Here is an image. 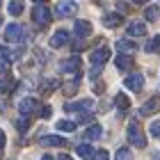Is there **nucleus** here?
I'll return each instance as SVG.
<instances>
[{
    "mask_svg": "<svg viewBox=\"0 0 160 160\" xmlns=\"http://www.w3.org/2000/svg\"><path fill=\"white\" fill-rule=\"evenodd\" d=\"M126 137H128V142L133 144L135 149H144V147H147V137H144L142 128H140V121H135V119L128 123V128H126Z\"/></svg>",
    "mask_w": 160,
    "mask_h": 160,
    "instance_id": "nucleus-1",
    "label": "nucleus"
},
{
    "mask_svg": "<svg viewBox=\"0 0 160 160\" xmlns=\"http://www.w3.org/2000/svg\"><path fill=\"white\" fill-rule=\"evenodd\" d=\"M32 21H34L39 28H46L50 21H53V14H50V9H48L46 5H34V9H32Z\"/></svg>",
    "mask_w": 160,
    "mask_h": 160,
    "instance_id": "nucleus-2",
    "label": "nucleus"
},
{
    "mask_svg": "<svg viewBox=\"0 0 160 160\" xmlns=\"http://www.w3.org/2000/svg\"><path fill=\"white\" fill-rule=\"evenodd\" d=\"M23 37H25L23 25H18V23H9V25H7V30H5V41L18 43V41H23Z\"/></svg>",
    "mask_w": 160,
    "mask_h": 160,
    "instance_id": "nucleus-3",
    "label": "nucleus"
},
{
    "mask_svg": "<svg viewBox=\"0 0 160 160\" xmlns=\"http://www.w3.org/2000/svg\"><path fill=\"white\" fill-rule=\"evenodd\" d=\"M78 12V5L73 2V0H60L55 7V14L60 18H69V16H73V14Z\"/></svg>",
    "mask_w": 160,
    "mask_h": 160,
    "instance_id": "nucleus-4",
    "label": "nucleus"
},
{
    "mask_svg": "<svg viewBox=\"0 0 160 160\" xmlns=\"http://www.w3.org/2000/svg\"><path fill=\"white\" fill-rule=\"evenodd\" d=\"M80 67H82L80 57L73 55V57H69V60H64V62H62V73H73V76L78 78V76H80Z\"/></svg>",
    "mask_w": 160,
    "mask_h": 160,
    "instance_id": "nucleus-5",
    "label": "nucleus"
},
{
    "mask_svg": "<svg viewBox=\"0 0 160 160\" xmlns=\"http://www.w3.org/2000/svg\"><path fill=\"white\" fill-rule=\"evenodd\" d=\"M64 110L67 112H92L94 110V101L92 98H82V101H78V103H67Z\"/></svg>",
    "mask_w": 160,
    "mask_h": 160,
    "instance_id": "nucleus-6",
    "label": "nucleus"
},
{
    "mask_svg": "<svg viewBox=\"0 0 160 160\" xmlns=\"http://www.w3.org/2000/svg\"><path fill=\"white\" fill-rule=\"evenodd\" d=\"M123 85H126V89L137 94V92H142V87H144V76L142 73H130V76H126Z\"/></svg>",
    "mask_w": 160,
    "mask_h": 160,
    "instance_id": "nucleus-7",
    "label": "nucleus"
},
{
    "mask_svg": "<svg viewBox=\"0 0 160 160\" xmlns=\"http://www.w3.org/2000/svg\"><path fill=\"white\" fill-rule=\"evenodd\" d=\"M158 110H160V96H151L147 103L140 108V114L142 117H151V114H156Z\"/></svg>",
    "mask_w": 160,
    "mask_h": 160,
    "instance_id": "nucleus-8",
    "label": "nucleus"
},
{
    "mask_svg": "<svg viewBox=\"0 0 160 160\" xmlns=\"http://www.w3.org/2000/svg\"><path fill=\"white\" fill-rule=\"evenodd\" d=\"M37 110H39V103H37L34 98H30V96L23 98V101L18 103V112L23 114V117H30V114H34Z\"/></svg>",
    "mask_w": 160,
    "mask_h": 160,
    "instance_id": "nucleus-9",
    "label": "nucleus"
},
{
    "mask_svg": "<svg viewBox=\"0 0 160 160\" xmlns=\"http://www.w3.org/2000/svg\"><path fill=\"white\" fill-rule=\"evenodd\" d=\"M89 60H92L94 67H103V64L110 60V48H105V46H103V48H96V50L92 53Z\"/></svg>",
    "mask_w": 160,
    "mask_h": 160,
    "instance_id": "nucleus-10",
    "label": "nucleus"
},
{
    "mask_svg": "<svg viewBox=\"0 0 160 160\" xmlns=\"http://www.w3.org/2000/svg\"><path fill=\"white\" fill-rule=\"evenodd\" d=\"M69 32L67 30H57L53 37H50V48H62V46H67L69 43Z\"/></svg>",
    "mask_w": 160,
    "mask_h": 160,
    "instance_id": "nucleus-11",
    "label": "nucleus"
},
{
    "mask_svg": "<svg viewBox=\"0 0 160 160\" xmlns=\"http://www.w3.org/2000/svg\"><path fill=\"white\" fill-rule=\"evenodd\" d=\"M73 32H76V37H80V39L89 37V34H92V23H89V21H76Z\"/></svg>",
    "mask_w": 160,
    "mask_h": 160,
    "instance_id": "nucleus-12",
    "label": "nucleus"
},
{
    "mask_svg": "<svg viewBox=\"0 0 160 160\" xmlns=\"http://www.w3.org/2000/svg\"><path fill=\"white\" fill-rule=\"evenodd\" d=\"M114 64H117V69L119 71H128L130 67H133V57H130V55H126V53H119L117 57H114Z\"/></svg>",
    "mask_w": 160,
    "mask_h": 160,
    "instance_id": "nucleus-13",
    "label": "nucleus"
},
{
    "mask_svg": "<svg viewBox=\"0 0 160 160\" xmlns=\"http://www.w3.org/2000/svg\"><path fill=\"white\" fill-rule=\"evenodd\" d=\"M39 144H41V147H64L67 140H62L60 135H43L39 140Z\"/></svg>",
    "mask_w": 160,
    "mask_h": 160,
    "instance_id": "nucleus-14",
    "label": "nucleus"
},
{
    "mask_svg": "<svg viewBox=\"0 0 160 160\" xmlns=\"http://www.w3.org/2000/svg\"><path fill=\"white\" fill-rule=\"evenodd\" d=\"M128 34L130 37H144L147 34V25L140 23V21H133V23H128Z\"/></svg>",
    "mask_w": 160,
    "mask_h": 160,
    "instance_id": "nucleus-15",
    "label": "nucleus"
},
{
    "mask_svg": "<svg viewBox=\"0 0 160 160\" xmlns=\"http://www.w3.org/2000/svg\"><path fill=\"white\" fill-rule=\"evenodd\" d=\"M121 21H123V16L117 14V12H114V14H105V16H103V25L105 28H119Z\"/></svg>",
    "mask_w": 160,
    "mask_h": 160,
    "instance_id": "nucleus-16",
    "label": "nucleus"
},
{
    "mask_svg": "<svg viewBox=\"0 0 160 160\" xmlns=\"http://www.w3.org/2000/svg\"><path fill=\"white\" fill-rule=\"evenodd\" d=\"M76 153H78L80 158H82V160H92L96 151H94V149L89 147V144H78V147H76Z\"/></svg>",
    "mask_w": 160,
    "mask_h": 160,
    "instance_id": "nucleus-17",
    "label": "nucleus"
},
{
    "mask_svg": "<svg viewBox=\"0 0 160 160\" xmlns=\"http://www.w3.org/2000/svg\"><path fill=\"white\" fill-rule=\"evenodd\" d=\"M57 87H60V80L48 78V80H43V82H41V94H43V96H48V94H50V92H55Z\"/></svg>",
    "mask_w": 160,
    "mask_h": 160,
    "instance_id": "nucleus-18",
    "label": "nucleus"
},
{
    "mask_svg": "<svg viewBox=\"0 0 160 160\" xmlns=\"http://www.w3.org/2000/svg\"><path fill=\"white\" fill-rule=\"evenodd\" d=\"M101 133H103V128H101L98 123H94V126H89V128H87L85 140H87V142H94V140H98V137H101Z\"/></svg>",
    "mask_w": 160,
    "mask_h": 160,
    "instance_id": "nucleus-19",
    "label": "nucleus"
},
{
    "mask_svg": "<svg viewBox=\"0 0 160 160\" xmlns=\"http://www.w3.org/2000/svg\"><path fill=\"white\" fill-rule=\"evenodd\" d=\"M117 48L121 50V53L130 55V53H133V50H135L137 46H135V41H130V39H119V41H117Z\"/></svg>",
    "mask_w": 160,
    "mask_h": 160,
    "instance_id": "nucleus-20",
    "label": "nucleus"
},
{
    "mask_svg": "<svg viewBox=\"0 0 160 160\" xmlns=\"http://www.w3.org/2000/svg\"><path fill=\"white\" fill-rule=\"evenodd\" d=\"M144 18L147 21H158L160 18V7L158 5H149L147 9H144Z\"/></svg>",
    "mask_w": 160,
    "mask_h": 160,
    "instance_id": "nucleus-21",
    "label": "nucleus"
},
{
    "mask_svg": "<svg viewBox=\"0 0 160 160\" xmlns=\"http://www.w3.org/2000/svg\"><path fill=\"white\" fill-rule=\"evenodd\" d=\"M57 130H62V133H73V130H76V121H71V119L57 121Z\"/></svg>",
    "mask_w": 160,
    "mask_h": 160,
    "instance_id": "nucleus-22",
    "label": "nucleus"
},
{
    "mask_svg": "<svg viewBox=\"0 0 160 160\" xmlns=\"http://www.w3.org/2000/svg\"><path fill=\"white\" fill-rule=\"evenodd\" d=\"M144 50H147V53H160V34L153 37V39H149L147 46H144Z\"/></svg>",
    "mask_w": 160,
    "mask_h": 160,
    "instance_id": "nucleus-23",
    "label": "nucleus"
},
{
    "mask_svg": "<svg viewBox=\"0 0 160 160\" xmlns=\"http://www.w3.org/2000/svg\"><path fill=\"white\" fill-rule=\"evenodd\" d=\"M7 9H9L12 16H18V14H23V0H12Z\"/></svg>",
    "mask_w": 160,
    "mask_h": 160,
    "instance_id": "nucleus-24",
    "label": "nucleus"
},
{
    "mask_svg": "<svg viewBox=\"0 0 160 160\" xmlns=\"http://www.w3.org/2000/svg\"><path fill=\"white\" fill-rule=\"evenodd\" d=\"M28 128H30V119L21 114V119H16V130H18V133H25Z\"/></svg>",
    "mask_w": 160,
    "mask_h": 160,
    "instance_id": "nucleus-25",
    "label": "nucleus"
},
{
    "mask_svg": "<svg viewBox=\"0 0 160 160\" xmlns=\"http://www.w3.org/2000/svg\"><path fill=\"white\" fill-rule=\"evenodd\" d=\"M114 103H117V105L121 108V110H126V108L130 105V103H128V96H126V94H117V96H114Z\"/></svg>",
    "mask_w": 160,
    "mask_h": 160,
    "instance_id": "nucleus-26",
    "label": "nucleus"
},
{
    "mask_svg": "<svg viewBox=\"0 0 160 160\" xmlns=\"http://www.w3.org/2000/svg\"><path fill=\"white\" fill-rule=\"evenodd\" d=\"M78 92V80H73V82H67V87H64V94L67 96H71V94Z\"/></svg>",
    "mask_w": 160,
    "mask_h": 160,
    "instance_id": "nucleus-27",
    "label": "nucleus"
},
{
    "mask_svg": "<svg viewBox=\"0 0 160 160\" xmlns=\"http://www.w3.org/2000/svg\"><path fill=\"white\" fill-rule=\"evenodd\" d=\"M149 130H151V135H153L156 140H160V121H151Z\"/></svg>",
    "mask_w": 160,
    "mask_h": 160,
    "instance_id": "nucleus-28",
    "label": "nucleus"
},
{
    "mask_svg": "<svg viewBox=\"0 0 160 160\" xmlns=\"http://www.w3.org/2000/svg\"><path fill=\"white\" fill-rule=\"evenodd\" d=\"M12 87H14V80H12V78H7V80H2V82H0V94L9 92Z\"/></svg>",
    "mask_w": 160,
    "mask_h": 160,
    "instance_id": "nucleus-29",
    "label": "nucleus"
},
{
    "mask_svg": "<svg viewBox=\"0 0 160 160\" xmlns=\"http://www.w3.org/2000/svg\"><path fill=\"white\" fill-rule=\"evenodd\" d=\"M114 160H130V151L128 149H119L117 156H114Z\"/></svg>",
    "mask_w": 160,
    "mask_h": 160,
    "instance_id": "nucleus-30",
    "label": "nucleus"
},
{
    "mask_svg": "<svg viewBox=\"0 0 160 160\" xmlns=\"http://www.w3.org/2000/svg\"><path fill=\"white\" fill-rule=\"evenodd\" d=\"M78 121H80V123H92V121H94V117H92V112H80Z\"/></svg>",
    "mask_w": 160,
    "mask_h": 160,
    "instance_id": "nucleus-31",
    "label": "nucleus"
},
{
    "mask_svg": "<svg viewBox=\"0 0 160 160\" xmlns=\"http://www.w3.org/2000/svg\"><path fill=\"white\" fill-rule=\"evenodd\" d=\"M92 160H110V156H108V151L101 149V151H96V153H94V158H92Z\"/></svg>",
    "mask_w": 160,
    "mask_h": 160,
    "instance_id": "nucleus-32",
    "label": "nucleus"
},
{
    "mask_svg": "<svg viewBox=\"0 0 160 160\" xmlns=\"http://www.w3.org/2000/svg\"><path fill=\"white\" fill-rule=\"evenodd\" d=\"M37 114H39V117H43V119H46V117H50V108H48V105L39 108V110H37Z\"/></svg>",
    "mask_w": 160,
    "mask_h": 160,
    "instance_id": "nucleus-33",
    "label": "nucleus"
},
{
    "mask_svg": "<svg viewBox=\"0 0 160 160\" xmlns=\"http://www.w3.org/2000/svg\"><path fill=\"white\" fill-rule=\"evenodd\" d=\"M117 9H119L121 16H123V14H128V2H117Z\"/></svg>",
    "mask_w": 160,
    "mask_h": 160,
    "instance_id": "nucleus-34",
    "label": "nucleus"
},
{
    "mask_svg": "<svg viewBox=\"0 0 160 160\" xmlns=\"http://www.w3.org/2000/svg\"><path fill=\"white\" fill-rule=\"evenodd\" d=\"M94 92H96V94H103V92H105V85H103V82H96V85H94Z\"/></svg>",
    "mask_w": 160,
    "mask_h": 160,
    "instance_id": "nucleus-35",
    "label": "nucleus"
},
{
    "mask_svg": "<svg viewBox=\"0 0 160 160\" xmlns=\"http://www.w3.org/2000/svg\"><path fill=\"white\" fill-rule=\"evenodd\" d=\"M7 69H9V62L0 60V73H7Z\"/></svg>",
    "mask_w": 160,
    "mask_h": 160,
    "instance_id": "nucleus-36",
    "label": "nucleus"
},
{
    "mask_svg": "<svg viewBox=\"0 0 160 160\" xmlns=\"http://www.w3.org/2000/svg\"><path fill=\"white\" fill-rule=\"evenodd\" d=\"M82 48H85V41H76V43H73V50H76V53H80Z\"/></svg>",
    "mask_w": 160,
    "mask_h": 160,
    "instance_id": "nucleus-37",
    "label": "nucleus"
},
{
    "mask_svg": "<svg viewBox=\"0 0 160 160\" xmlns=\"http://www.w3.org/2000/svg\"><path fill=\"white\" fill-rule=\"evenodd\" d=\"M2 149H5V133L0 130V151H2Z\"/></svg>",
    "mask_w": 160,
    "mask_h": 160,
    "instance_id": "nucleus-38",
    "label": "nucleus"
},
{
    "mask_svg": "<svg viewBox=\"0 0 160 160\" xmlns=\"http://www.w3.org/2000/svg\"><path fill=\"white\" fill-rule=\"evenodd\" d=\"M130 2H135V5H147L149 0H130Z\"/></svg>",
    "mask_w": 160,
    "mask_h": 160,
    "instance_id": "nucleus-39",
    "label": "nucleus"
},
{
    "mask_svg": "<svg viewBox=\"0 0 160 160\" xmlns=\"http://www.w3.org/2000/svg\"><path fill=\"white\" fill-rule=\"evenodd\" d=\"M57 160H71V156H67V153H62V156H57Z\"/></svg>",
    "mask_w": 160,
    "mask_h": 160,
    "instance_id": "nucleus-40",
    "label": "nucleus"
},
{
    "mask_svg": "<svg viewBox=\"0 0 160 160\" xmlns=\"http://www.w3.org/2000/svg\"><path fill=\"white\" fill-rule=\"evenodd\" d=\"M41 160H53V156H43Z\"/></svg>",
    "mask_w": 160,
    "mask_h": 160,
    "instance_id": "nucleus-41",
    "label": "nucleus"
},
{
    "mask_svg": "<svg viewBox=\"0 0 160 160\" xmlns=\"http://www.w3.org/2000/svg\"><path fill=\"white\" fill-rule=\"evenodd\" d=\"M34 2H37V5H43V2H46V0H34Z\"/></svg>",
    "mask_w": 160,
    "mask_h": 160,
    "instance_id": "nucleus-42",
    "label": "nucleus"
},
{
    "mask_svg": "<svg viewBox=\"0 0 160 160\" xmlns=\"http://www.w3.org/2000/svg\"><path fill=\"white\" fill-rule=\"evenodd\" d=\"M0 25H2V16H0Z\"/></svg>",
    "mask_w": 160,
    "mask_h": 160,
    "instance_id": "nucleus-43",
    "label": "nucleus"
},
{
    "mask_svg": "<svg viewBox=\"0 0 160 160\" xmlns=\"http://www.w3.org/2000/svg\"><path fill=\"white\" fill-rule=\"evenodd\" d=\"M153 160H160V158H153Z\"/></svg>",
    "mask_w": 160,
    "mask_h": 160,
    "instance_id": "nucleus-44",
    "label": "nucleus"
},
{
    "mask_svg": "<svg viewBox=\"0 0 160 160\" xmlns=\"http://www.w3.org/2000/svg\"><path fill=\"white\" fill-rule=\"evenodd\" d=\"M0 5H2V0H0Z\"/></svg>",
    "mask_w": 160,
    "mask_h": 160,
    "instance_id": "nucleus-45",
    "label": "nucleus"
}]
</instances>
